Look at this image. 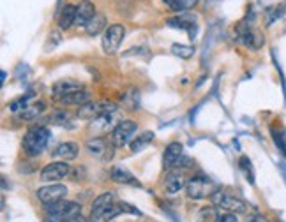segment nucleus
Wrapping results in <instances>:
<instances>
[{"mask_svg":"<svg viewBox=\"0 0 286 222\" xmlns=\"http://www.w3.org/2000/svg\"><path fill=\"white\" fill-rule=\"evenodd\" d=\"M48 140H50V130L46 127H34L23 138V150L27 152V156L35 157L46 148Z\"/></svg>","mask_w":286,"mask_h":222,"instance_id":"1","label":"nucleus"},{"mask_svg":"<svg viewBox=\"0 0 286 222\" xmlns=\"http://www.w3.org/2000/svg\"><path fill=\"white\" fill-rule=\"evenodd\" d=\"M78 152H79V146L76 143H71V141H66L62 143L60 146H58L57 150H55V157L62 159V161H73V159L78 157Z\"/></svg>","mask_w":286,"mask_h":222,"instance_id":"17","label":"nucleus"},{"mask_svg":"<svg viewBox=\"0 0 286 222\" xmlns=\"http://www.w3.org/2000/svg\"><path fill=\"white\" fill-rule=\"evenodd\" d=\"M95 16V6L90 0H81V2L76 6V21L74 25L76 27H87Z\"/></svg>","mask_w":286,"mask_h":222,"instance_id":"12","label":"nucleus"},{"mask_svg":"<svg viewBox=\"0 0 286 222\" xmlns=\"http://www.w3.org/2000/svg\"><path fill=\"white\" fill-rule=\"evenodd\" d=\"M238 164H240V168L244 169V171H249V169H251V161H249L248 157H240V159H238Z\"/></svg>","mask_w":286,"mask_h":222,"instance_id":"30","label":"nucleus"},{"mask_svg":"<svg viewBox=\"0 0 286 222\" xmlns=\"http://www.w3.org/2000/svg\"><path fill=\"white\" fill-rule=\"evenodd\" d=\"M166 7H170L175 13H182V11L193 9L194 6L198 4V0H162Z\"/></svg>","mask_w":286,"mask_h":222,"instance_id":"23","label":"nucleus"},{"mask_svg":"<svg viewBox=\"0 0 286 222\" xmlns=\"http://www.w3.org/2000/svg\"><path fill=\"white\" fill-rule=\"evenodd\" d=\"M74 21H76V6L66 4V6L62 7L60 14H58V27H60L62 30H69L71 27L74 25Z\"/></svg>","mask_w":286,"mask_h":222,"instance_id":"15","label":"nucleus"},{"mask_svg":"<svg viewBox=\"0 0 286 222\" xmlns=\"http://www.w3.org/2000/svg\"><path fill=\"white\" fill-rule=\"evenodd\" d=\"M173 55L180 58H191L194 55V48L193 46H184V45H173L172 46Z\"/></svg>","mask_w":286,"mask_h":222,"instance_id":"26","label":"nucleus"},{"mask_svg":"<svg viewBox=\"0 0 286 222\" xmlns=\"http://www.w3.org/2000/svg\"><path fill=\"white\" fill-rule=\"evenodd\" d=\"M182 187H186V184H184V176H182V173H178V171H172L166 176V180H165V189H166V192L168 194H175V192H178Z\"/></svg>","mask_w":286,"mask_h":222,"instance_id":"21","label":"nucleus"},{"mask_svg":"<svg viewBox=\"0 0 286 222\" xmlns=\"http://www.w3.org/2000/svg\"><path fill=\"white\" fill-rule=\"evenodd\" d=\"M184 159V146L180 145L178 141H173L170 143L168 146H166L165 150V156H162V166H165V169H173L178 166V162Z\"/></svg>","mask_w":286,"mask_h":222,"instance_id":"10","label":"nucleus"},{"mask_svg":"<svg viewBox=\"0 0 286 222\" xmlns=\"http://www.w3.org/2000/svg\"><path fill=\"white\" fill-rule=\"evenodd\" d=\"M67 222H85V219H83V217H81V213H79V215L73 217V219H71V220H67Z\"/></svg>","mask_w":286,"mask_h":222,"instance_id":"32","label":"nucleus"},{"mask_svg":"<svg viewBox=\"0 0 286 222\" xmlns=\"http://www.w3.org/2000/svg\"><path fill=\"white\" fill-rule=\"evenodd\" d=\"M124 35H126L124 25H120V23H113V25H110L108 29L105 30V35H103V42H101L103 50H105V53L113 55L115 51L120 48Z\"/></svg>","mask_w":286,"mask_h":222,"instance_id":"5","label":"nucleus"},{"mask_svg":"<svg viewBox=\"0 0 286 222\" xmlns=\"http://www.w3.org/2000/svg\"><path fill=\"white\" fill-rule=\"evenodd\" d=\"M67 194V187L62 184H51L46 185V187L37 189V199L45 205L50 203H57V201H62Z\"/></svg>","mask_w":286,"mask_h":222,"instance_id":"8","label":"nucleus"},{"mask_svg":"<svg viewBox=\"0 0 286 222\" xmlns=\"http://www.w3.org/2000/svg\"><path fill=\"white\" fill-rule=\"evenodd\" d=\"M118 208H120V212L133 213V215H140V210H136L134 206H131V205H127V203H118Z\"/></svg>","mask_w":286,"mask_h":222,"instance_id":"29","label":"nucleus"},{"mask_svg":"<svg viewBox=\"0 0 286 222\" xmlns=\"http://www.w3.org/2000/svg\"><path fill=\"white\" fill-rule=\"evenodd\" d=\"M69 120H71V115L67 113V111H64V109L55 111V113L50 117V122H53V124H57V125H66Z\"/></svg>","mask_w":286,"mask_h":222,"instance_id":"27","label":"nucleus"},{"mask_svg":"<svg viewBox=\"0 0 286 222\" xmlns=\"http://www.w3.org/2000/svg\"><path fill=\"white\" fill-rule=\"evenodd\" d=\"M154 140V132H143L140 134L138 138H134L133 141L129 143V146H131V152H141L143 148H145L147 145H149L150 141Z\"/></svg>","mask_w":286,"mask_h":222,"instance_id":"24","label":"nucleus"},{"mask_svg":"<svg viewBox=\"0 0 286 222\" xmlns=\"http://www.w3.org/2000/svg\"><path fill=\"white\" fill-rule=\"evenodd\" d=\"M46 108V104L45 102H32V104H27V106H23L22 109L16 113V118L18 120H34V118H37L39 115L45 111Z\"/></svg>","mask_w":286,"mask_h":222,"instance_id":"16","label":"nucleus"},{"mask_svg":"<svg viewBox=\"0 0 286 222\" xmlns=\"http://www.w3.org/2000/svg\"><path fill=\"white\" fill-rule=\"evenodd\" d=\"M79 205L74 203V201H67L66 208L58 213H51V215H45V222H67L73 217L79 215Z\"/></svg>","mask_w":286,"mask_h":222,"instance_id":"13","label":"nucleus"},{"mask_svg":"<svg viewBox=\"0 0 286 222\" xmlns=\"http://www.w3.org/2000/svg\"><path fill=\"white\" fill-rule=\"evenodd\" d=\"M111 180L117 182V184H126V185H140V182L136 180V178L133 176L129 171H127L126 168H122V166H115L113 169H111Z\"/></svg>","mask_w":286,"mask_h":222,"instance_id":"18","label":"nucleus"},{"mask_svg":"<svg viewBox=\"0 0 286 222\" xmlns=\"http://www.w3.org/2000/svg\"><path fill=\"white\" fill-rule=\"evenodd\" d=\"M214 222H238V219H237L235 213L228 212V213H219Z\"/></svg>","mask_w":286,"mask_h":222,"instance_id":"28","label":"nucleus"},{"mask_svg":"<svg viewBox=\"0 0 286 222\" xmlns=\"http://www.w3.org/2000/svg\"><path fill=\"white\" fill-rule=\"evenodd\" d=\"M78 90H83V85L78 81H71V79H64V81H57L53 85V92L58 95V97H62V95H67V94H73V92H78Z\"/></svg>","mask_w":286,"mask_h":222,"instance_id":"20","label":"nucleus"},{"mask_svg":"<svg viewBox=\"0 0 286 222\" xmlns=\"http://www.w3.org/2000/svg\"><path fill=\"white\" fill-rule=\"evenodd\" d=\"M115 203V194L113 192H103L99 194L92 203V210H90V217L94 222H103L105 215L110 212V208Z\"/></svg>","mask_w":286,"mask_h":222,"instance_id":"7","label":"nucleus"},{"mask_svg":"<svg viewBox=\"0 0 286 222\" xmlns=\"http://www.w3.org/2000/svg\"><path fill=\"white\" fill-rule=\"evenodd\" d=\"M87 34L89 35H99L103 30H106V18L103 14H95L92 19H90V23L85 27Z\"/></svg>","mask_w":286,"mask_h":222,"instance_id":"22","label":"nucleus"},{"mask_svg":"<svg viewBox=\"0 0 286 222\" xmlns=\"http://www.w3.org/2000/svg\"><path fill=\"white\" fill-rule=\"evenodd\" d=\"M212 203L219 208H224L232 213H244L248 210V205L244 203L242 199H238L237 196H232V194L221 192V190H216V192L210 196Z\"/></svg>","mask_w":286,"mask_h":222,"instance_id":"6","label":"nucleus"},{"mask_svg":"<svg viewBox=\"0 0 286 222\" xmlns=\"http://www.w3.org/2000/svg\"><path fill=\"white\" fill-rule=\"evenodd\" d=\"M166 23H168V27H172V29L188 30L191 35L194 34V30H196V25H194V18H191V16H175V18H170Z\"/></svg>","mask_w":286,"mask_h":222,"instance_id":"19","label":"nucleus"},{"mask_svg":"<svg viewBox=\"0 0 286 222\" xmlns=\"http://www.w3.org/2000/svg\"><path fill=\"white\" fill-rule=\"evenodd\" d=\"M117 111V104L110 101H90L87 104L79 106L76 111V117L81 120H95V118L103 117V115L115 113Z\"/></svg>","mask_w":286,"mask_h":222,"instance_id":"2","label":"nucleus"},{"mask_svg":"<svg viewBox=\"0 0 286 222\" xmlns=\"http://www.w3.org/2000/svg\"><path fill=\"white\" fill-rule=\"evenodd\" d=\"M92 222H94V220H92Z\"/></svg>","mask_w":286,"mask_h":222,"instance_id":"33","label":"nucleus"},{"mask_svg":"<svg viewBox=\"0 0 286 222\" xmlns=\"http://www.w3.org/2000/svg\"><path fill=\"white\" fill-rule=\"evenodd\" d=\"M186 192L191 199H203L207 196H212L216 192V185L203 176H193L186 184Z\"/></svg>","mask_w":286,"mask_h":222,"instance_id":"3","label":"nucleus"},{"mask_svg":"<svg viewBox=\"0 0 286 222\" xmlns=\"http://www.w3.org/2000/svg\"><path fill=\"white\" fill-rule=\"evenodd\" d=\"M267 14H269L267 25H270L274 19H277V18H281V16L286 14V2L279 4V6H276V7H270V9H267Z\"/></svg>","mask_w":286,"mask_h":222,"instance_id":"25","label":"nucleus"},{"mask_svg":"<svg viewBox=\"0 0 286 222\" xmlns=\"http://www.w3.org/2000/svg\"><path fill=\"white\" fill-rule=\"evenodd\" d=\"M248 222H269V220L265 219V217H261V215H253Z\"/></svg>","mask_w":286,"mask_h":222,"instance_id":"31","label":"nucleus"},{"mask_svg":"<svg viewBox=\"0 0 286 222\" xmlns=\"http://www.w3.org/2000/svg\"><path fill=\"white\" fill-rule=\"evenodd\" d=\"M90 99H92V94L83 88V90H78V92L62 95V97H58V101L66 106H83L87 102H90Z\"/></svg>","mask_w":286,"mask_h":222,"instance_id":"14","label":"nucleus"},{"mask_svg":"<svg viewBox=\"0 0 286 222\" xmlns=\"http://www.w3.org/2000/svg\"><path fill=\"white\" fill-rule=\"evenodd\" d=\"M69 174V166H67L66 161H58V162H50L43 168L41 171V180L45 182H57L62 180Z\"/></svg>","mask_w":286,"mask_h":222,"instance_id":"9","label":"nucleus"},{"mask_svg":"<svg viewBox=\"0 0 286 222\" xmlns=\"http://www.w3.org/2000/svg\"><path fill=\"white\" fill-rule=\"evenodd\" d=\"M115 148V145L106 140H103V138H92V140L87 141V152L90 153V156H95V157H103V159H110L111 153H108V150Z\"/></svg>","mask_w":286,"mask_h":222,"instance_id":"11","label":"nucleus"},{"mask_svg":"<svg viewBox=\"0 0 286 222\" xmlns=\"http://www.w3.org/2000/svg\"><path fill=\"white\" fill-rule=\"evenodd\" d=\"M138 125L136 122L133 120H120L117 125H115L113 132H111V143L115 145V148H120V146H126L127 143H131L134 140L133 134L136 132Z\"/></svg>","mask_w":286,"mask_h":222,"instance_id":"4","label":"nucleus"}]
</instances>
